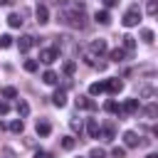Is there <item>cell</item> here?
<instances>
[{
  "instance_id": "cell-1",
  "label": "cell",
  "mask_w": 158,
  "mask_h": 158,
  "mask_svg": "<svg viewBox=\"0 0 158 158\" xmlns=\"http://www.w3.org/2000/svg\"><path fill=\"white\" fill-rule=\"evenodd\" d=\"M57 20L72 30H84L86 27V10H84V2H77V0H62L59 10H57Z\"/></svg>"
},
{
  "instance_id": "cell-2",
  "label": "cell",
  "mask_w": 158,
  "mask_h": 158,
  "mask_svg": "<svg viewBox=\"0 0 158 158\" xmlns=\"http://www.w3.org/2000/svg\"><path fill=\"white\" fill-rule=\"evenodd\" d=\"M123 27H136L138 22H141V7L138 5H131L128 10H126V15H123Z\"/></svg>"
},
{
  "instance_id": "cell-3",
  "label": "cell",
  "mask_w": 158,
  "mask_h": 158,
  "mask_svg": "<svg viewBox=\"0 0 158 158\" xmlns=\"http://www.w3.org/2000/svg\"><path fill=\"white\" fill-rule=\"evenodd\" d=\"M138 109H141L138 99H126V101H123V106H118V116H128V114H136Z\"/></svg>"
},
{
  "instance_id": "cell-4",
  "label": "cell",
  "mask_w": 158,
  "mask_h": 158,
  "mask_svg": "<svg viewBox=\"0 0 158 158\" xmlns=\"http://www.w3.org/2000/svg\"><path fill=\"white\" fill-rule=\"evenodd\" d=\"M57 57H59L57 47H44V49H40V62H44V64H52Z\"/></svg>"
},
{
  "instance_id": "cell-5",
  "label": "cell",
  "mask_w": 158,
  "mask_h": 158,
  "mask_svg": "<svg viewBox=\"0 0 158 158\" xmlns=\"http://www.w3.org/2000/svg\"><path fill=\"white\" fill-rule=\"evenodd\" d=\"M86 133H89V138H99L101 136V126H99V121L96 118H86Z\"/></svg>"
},
{
  "instance_id": "cell-6",
  "label": "cell",
  "mask_w": 158,
  "mask_h": 158,
  "mask_svg": "<svg viewBox=\"0 0 158 158\" xmlns=\"http://www.w3.org/2000/svg\"><path fill=\"white\" fill-rule=\"evenodd\" d=\"M89 49H91V54H104V52H109V44H106V40H91V44H89Z\"/></svg>"
},
{
  "instance_id": "cell-7",
  "label": "cell",
  "mask_w": 158,
  "mask_h": 158,
  "mask_svg": "<svg viewBox=\"0 0 158 158\" xmlns=\"http://www.w3.org/2000/svg\"><path fill=\"white\" fill-rule=\"evenodd\" d=\"M52 104H54V106H59V109H62V106H67V89H62V86H59V89H54V94H52Z\"/></svg>"
},
{
  "instance_id": "cell-8",
  "label": "cell",
  "mask_w": 158,
  "mask_h": 158,
  "mask_svg": "<svg viewBox=\"0 0 158 158\" xmlns=\"http://www.w3.org/2000/svg\"><path fill=\"white\" fill-rule=\"evenodd\" d=\"M35 17H37L40 25H47V22H49V10H47V5H37V7H35Z\"/></svg>"
},
{
  "instance_id": "cell-9",
  "label": "cell",
  "mask_w": 158,
  "mask_h": 158,
  "mask_svg": "<svg viewBox=\"0 0 158 158\" xmlns=\"http://www.w3.org/2000/svg\"><path fill=\"white\" fill-rule=\"evenodd\" d=\"M35 131H37V136H49V133H52V123L44 121V118H40V121L35 123Z\"/></svg>"
},
{
  "instance_id": "cell-10",
  "label": "cell",
  "mask_w": 158,
  "mask_h": 158,
  "mask_svg": "<svg viewBox=\"0 0 158 158\" xmlns=\"http://www.w3.org/2000/svg\"><path fill=\"white\" fill-rule=\"evenodd\" d=\"M32 44H35V37H30V35H22V37L17 40V49H20V52H27Z\"/></svg>"
},
{
  "instance_id": "cell-11",
  "label": "cell",
  "mask_w": 158,
  "mask_h": 158,
  "mask_svg": "<svg viewBox=\"0 0 158 158\" xmlns=\"http://www.w3.org/2000/svg\"><path fill=\"white\" fill-rule=\"evenodd\" d=\"M106 89H109L111 94H121V91H123V81L114 77V79H109V81H106Z\"/></svg>"
},
{
  "instance_id": "cell-12",
  "label": "cell",
  "mask_w": 158,
  "mask_h": 158,
  "mask_svg": "<svg viewBox=\"0 0 158 158\" xmlns=\"http://www.w3.org/2000/svg\"><path fill=\"white\" fill-rule=\"evenodd\" d=\"M123 143H126V148H136L138 146V133L136 131H126L123 133Z\"/></svg>"
},
{
  "instance_id": "cell-13",
  "label": "cell",
  "mask_w": 158,
  "mask_h": 158,
  "mask_svg": "<svg viewBox=\"0 0 158 158\" xmlns=\"http://www.w3.org/2000/svg\"><path fill=\"white\" fill-rule=\"evenodd\" d=\"M121 49H126V52H133V49H136V37H131V35H123V37H121Z\"/></svg>"
},
{
  "instance_id": "cell-14",
  "label": "cell",
  "mask_w": 158,
  "mask_h": 158,
  "mask_svg": "<svg viewBox=\"0 0 158 158\" xmlns=\"http://www.w3.org/2000/svg\"><path fill=\"white\" fill-rule=\"evenodd\" d=\"M106 91V81H91L89 84V94L91 96H99V94H104Z\"/></svg>"
},
{
  "instance_id": "cell-15",
  "label": "cell",
  "mask_w": 158,
  "mask_h": 158,
  "mask_svg": "<svg viewBox=\"0 0 158 158\" xmlns=\"http://www.w3.org/2000/svg\"><path fill=\"white\" fill-rule=\"evenodd\" d=\"M15 111H17V116H20V118H25V116L30 114V104H27L25 99H17V104H15Z\"/></svg>"
},
{
  "instance_id": "cell-16",
  "label": "cell",
  "mask_w": 158,
  "mask_h": 158,
  "mask_svg": "<svg viewBox=\"0 0 158 158\" xmlns=\"http://www.w3.org/2000/svg\"><path fill=\"white\" fill-rule=\"evenodd\" d=\"M126 54H128L126 49L116 47V49H111V52H109V59H111V62H123V59H126Z\"/></svg>"
},
{
  "instance_id": "cell-17",
  "label": "cell",
  "mask_w": 158,
  "mask_h": 158,
  "mask_svg": "<svg viewBox=\"0 0 158 158\" xmlns=\"http://www.w3.org/2000/svg\"><path fill=\"white\" fill-rule=\"evenodd\" d=\"M94 20H96L99 25H109V22H111V15H109V10H96Z\"/></svg>"
},
{
  "instance_id": "cell-18",
  "label": "cell",
  "mask_w": 158,
  "mask_h": 158,
  "mask_svg": "<svg viewBox=\"0 0 158 158\" xmlns=\"http://www.w3.org/2000/svg\"><path fill=\"white\" fill-rule=\"evenodd\" d=\"M42 81H44V84H49V86H54V84L59 81V77H57V72H52V69H47V72L42 74Z\"/></svg>"
},
{
  "instance_id": "cell-19",
  "label": "cell",
  "mask_w": 158,
  "mask_h": 158,
  "mask_svg": "<svg viewBox=\"0 0 158 158\" xmlns=\"http://www.w3.org/2000/svg\"><path fill=\"white\" fill-rule=\"evenodd\" d=\"M77 109H96V104L89 96H77Z\"/></svg>"
},
{
  "instance_id": "cell-20",
  "label": "cell",
  "mask_w": 158,
  "mask_h": 158,
  "mask_svg": "<svg viewBox=\"0 0 158 158\" xmlns=\"http://www.w3.org/2000/svg\"><path fill=\"white\" fill-rule=\"evenodd\" d=\"M7 25H10V27H22V15L10 12V15H7Z\"/></svg>"
},
{
  "instance_id": "cell-21",
  "label": "cell",
  "mask_w": 158,
  "mask_h": 158,
  "mask_svg": "<svg viewBox=\"0 0 158 158\" xmlns=\"http://www.w3.org/2000/svg\"><path fill=\"white\" fill-rule=\"evenodd\" d=\"M62 69H64V74H67V77H72V74L77 72V62H74V59H67V62L62 64Z\"/></svg>"
},
{
  "instance_id": "cell-22",
  "label": "cell",
  "mask_w": 158,
  "mask_h": 158,
  "mask_svg": "<svg viewBox=\"0 0 158 158\" xmlns=\"http://www.w3.org/2000/svg\"><path fill=\"white\" fill-rule=\"evenodd\" d=\"M69 126H72V131H74V133H79V136H81V131H84L81 118H72V121H69Z\"/></svg>"
},
{
  "instance_id": "cell-23",
  "label": "cell",
  "mask_w": 158,
  "mask_h": 158,
  "mask_svg": "<svg viewBox=\"0 0 158 158\" xmlns=\"http://www.w3.org/2000/svg\"><path fill=\"white\" fill-rule=\"evenodd\" d=\"M99 138H104V141H114V126H104Z\"/></svg>"
},
{
  "instance_id": "cell-24",
  "label": "cell",
  "mask_w": 158,
  "mask_h": 158,
  "mask_svg": "<svg viewBox=\"0 0 158 158\" xmlns=\"http://www.w3.org/2000/svg\"><path fill=\"white\" fill-rule=\"evenodd\" d=\"M74 146H77V141H74V136H64V138H62V148H64V151H72Z\"/></svg>"
},
{
  "instance_id": "cell-25",
  "label": "cell",
  "mask_w": 158,
  "mask_h": 158,
  "mask_svg": "<svg viewBox=\"0 0 158 158\" xmlns=\"http://www.w3.org/2000/svg\"><path fill=\"white\" fill-rule=\"evenodd\" d=\"M22 67H25V72H37L40 62H37V59H25V64H22Z\"/></svg>"
},
{
  "instance_id": "cell-26",
  "label": "cell",
  "mask_w": 158,
  "mask_h": 158,
  "mask_svg": "<svg viewBox=\"0 0 158 158\" xmlns=\"http://www.w3.org/2000/svg\"><path fill=\"white\" fill-rule=\"evenodd\" d=\"M2 99H17V89L15 86H5L2 89Z\"/></svg>"
},
{
  "instance_id": "cell-27",
  "label": "cell",
  "mask_w": 158,
  "mask_h": 158,
  "mask_svg": "<svg viewBox=\"0 0 158 158\" xmlns=\"http://www.w3.org/2000/svg\"><path fill=\"white\" fill-rule=\"evenodd\" d=\"M22 128H25V123H22V118H15V121L10 123V131H12V133H22Z\"/></svg>"
},
{
  "instance_id": "cell-28",
  "label": "cell",
  "mask_w": 158,
  "mask_h": 158,
  "mask_svg": "<svg viewBox=\"0 0 158 158\" xmlns=\"http://www.w3.org/2000/svg\"><path fill=\"white\" fill-rule=\"evenodd\" d=\"M153 37H156V35H153V30H148V27H143V30H141V40H143V42H153Z\"/></svg>"
},
{
  "instance_id": "cell-29",
  "label": "cell",
  "mask_w": 158,
  "mask_h": 158,
  "mask_svg": "<svg viewBox=\"0 0 158 158\" xmlns=\"http://www.w3.org/2000/svg\"><path fill=\"white\" fill-rule=\"evenodd\" d=\"M104 109H106V111H109V114H118V104H116V101H114V99H109V101H106V104H104Z\"/></svg>"
},
{
  "instance_id": "cell-30",
  "label": "cell",
  "mask_w": 158,
  "mask_h": 158,
  "mask_svg": "<svg viewBox=\"0 0 158 158\" xmlns=\"http://www.w3.org/2000/svg\"><path fill=\"white\" fill-rule=\"evenodd\" d=\"M143 111H146V116H148V118H156V116H158V106H156V104H148Z\"/></svg>"
},
{
  "instance_id": "cell-31",
  "label": "cell",
  "mask_w": 158,
  "mask_h": 158,
  "mask_svg": "<svg viewBox=\"0 0 158 158\" xmlns=\"http://www.w3.org/2000/svg\"><path fill=\"white\" fill-rule=\"evenodd\" d=\"M12 44V37L10 35H0V49H7Z\"/></svg>"
},
{
  "instance_id": "cell-32",
  "label": "cell",
  "mask_w": 158,
  "mask_h": 158,
  "mask_svg": "<svg viewBox=\"0 0 158 158\" xmlns=\"http://www.w3.org/2000/svg\"><path fill=\"white\" fill-rule=\"evenodd\" d=\"M89 158H106V151L104 148H91L89 151Z\"/></svg>"
},
{
  "instance_id": "cell-33",
  "label": "cell",
  "mask_w": 158,
  "mask_h": 158,
  "mask_svg": "<svg viewBox=\"0 0 158 158\" xmlns=\"http://www.w3.org/2000/svg\"><path fill=\"white\" fill-rule=\"evenodd\" d=\"M111 158H126V148H121V146H116V148L111 151Z\"/></svg>"
},
{
  "instance_id": "cell-34",
  "label": "cell",
  "mask_w": 158,
  "mask_h": 158,
  "mask_svg": "<svg viewBox=\"0 0 158 158\" xmlns=\"http://www.w3.org/2000/svg\"><path fill=\"white\" fill-rule=\"evenodd\" d=\"M146 12H148V15H156V0H148V5H146Z\"/></svg>"
},
{
  "instance_id": "cell-35",
  "label": "cell",
  "mask_w": 158,
  "mask_h": 158,
  "mask_svg": "<svg viewBox=\"0 0 158 158\" xmlns=\"http://www.w3.org/2000/svg\"><path fill=\"white\" fill-rule=\"evenodd\" d=\"M7 111H10V104L7 101H0V116H5Z\"/></svg>"
},
{
  "instance_id": "cell-36",
  "label": "cell",
  "mask_w": 158,
  "mask_h": 158,
  "mask_svg": "<svg viewBox=\"0 0 158 158\" xmlns=\"http://www.w3.org/2000/svg\"><path fill=\"white\" fill-rule=\"evenodd\" d=\"M35 158H52V153H47V151H37Z\"/></svg>"
},
{
  "instance_id": "cell-37",
  "label": "cell",
  "mask_w": 158,
  "mask_h": 158,
  "mask_svg": "<svg viewBox=\"0 0 158 158\" xmlns=\"http://www.w3.org/2000/svg\"><path fill=\"white\" fill-rule=\"evenodd\" d=\"M141 94H143V96H153V89H151V86H143Z\"/></svg>"
},
{
  "instance_id": "cell-38",
  "label": "cell",
  "mask_w": 158,
  "mask_h": 158,
  "mask_svg": "<svg viewBox=\"0 0 158 158\" xmlns=\"http://www.w3.org/2000/svg\"><path fill=\"white\" fill-rule=\"evenodd\" d=\"M116 2H118V0H101V5H104V7H114Z\"/></svg>"
},
{
  "instance_id": "cell-39",
  "label": "cell",
  "mask_w": 158,
  "mask_h": 158,
  "mask_svg": "<svg viewBox=\"0 0 158 158\" xmlns=\"http://www.w3.org/2000/svg\"><path fill=\"white\" fill-rule=\"evenodd\" d=\"M0 5H2V7H7V5H12V0H0Z\"/></svg>"
},
{
  "instance_id": "cell-40",
  "label": "cell",
  "mask_w": 158,
  "mask_h": 158,
  "mask_svg": "<svg viewBox=\"0 0 158 158\" xmlns=\"http://www.w3.org/2000/svg\"><path fill=\"white\" fill-rule=\"evenodd\" d=\"M146 158H158V156H156V153H148V156H146Z\"/></svg>"
},
{
  "instance_id": "cell-41",
  "label": "cell",
  "mask_w": 158,
  "mask_h": 158,
  "mask_svg": "<svg viewBox=\"0 0 158 158\" xmlns=\"http://www.w3.org/2000/svg\"><path fill=\"white\" fill-rule=\"evenodd\" d=\"M79 158H81V156H79Z\"/></svg>"
}]
</instances>
